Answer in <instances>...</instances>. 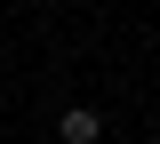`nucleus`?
<instances>
[{
	"label": "nucleus",
	"mask_w": 160,
	"mask_h": 144,
	"mask_svg": "<svg viewBox=\"0 0 160 144\" xmlns=\"http://www.w3.org/2000/svg\"><path fill=\"white\" fill-rule=\"evenodd\" d=\"M96 136H104V120L88 104H72V112H64V144H96Z\"/></svg>",
	"instance_id": "1"
}]
</instances>
